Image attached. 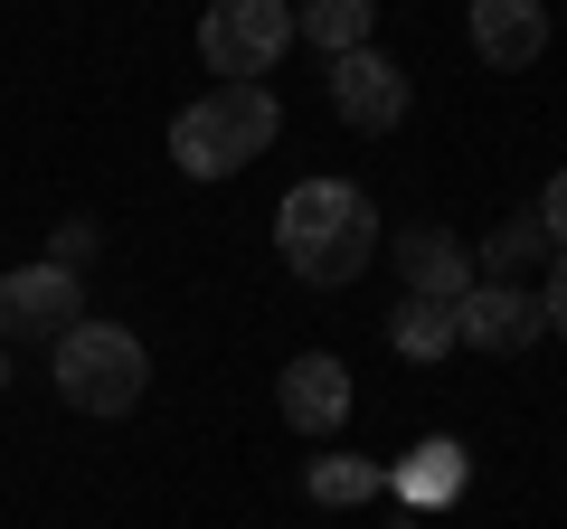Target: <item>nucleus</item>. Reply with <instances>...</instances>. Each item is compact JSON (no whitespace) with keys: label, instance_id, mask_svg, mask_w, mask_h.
I'll return each mask as SVG.
<instances>
[{"label":"nucleus","instance_id":"obj_6","mask_svg":"<svg viewBox=\"0 0 567 529\" xmlns=\"http://www.w3.org/2000/svg\"><path fill=\"white\" fill-rule=\"evenodd\" d=\"M454 341H473V350H502V360H520L529 341H548V303H539L529 284L473 274V293L454 303Z\"/></svg>","mask_w":567,"mask_h":529},{"label":"nucleus","instance_id":"obj_8","mask_svg":"<svg viewBox=\"0 0 567 529\" xmlns=\"http://www.w3.org/2000/svg\"><path fill=\"white\" fill-rule=\"evenodd\" d=\"M275 407H284V426L293 435H341L350 426V369L331 360V350H303V360H284V378H275Z\"/></svg>","mask_w":567,"mask_h":529},{"label":"nucleus","instance_id":"obj_3","mask_svg":"<svg viewBox=\"0 0 567 529\" xmlns=\"http://www.w3.org/2000/svg\"><path fill=\"white\" fill-rule=\"evenodd\" d=\"M48 378H58V397L76 416H133L142 378H152V350L133 331H114V322H76L58 341V360H48Z\"/></svg>","mask_w":567,"mask_h":529},{"label":"nucleus","instance_id":"obj_9","mask_svg":"<svg viewBox=\"0 0 567 529\" xmlns=\"http://www.w3.org/2000/svg\"><path fill=\"white\" fill-rule=\"evenodd\" d=\"M464 29L492 76H520L548 58V0H464Z\"/></svg>","mask_w":567,"mask_h":529},{"label":"nucleus","instance_id":"obj_12","mask_svg":"<svg viewBox=\"0 0 567 529\" xmlns=\"http://www.w3.org/2000/svg\"><path fill=\"white\" fill-rule=\"evenodd\" d=\"M293 39H312L322 58H350L379 39V0H293Z\"/></svg>","mask_w":567,"mask_h":529},{"label":"nucleus","instance_id":"obj_7","mask_svg":"<svg viewBox=\"0 0 567 529\" xmlns=\"http://www.w3.org/2000/svg\"><path fill=\"white\" fill-rule=\"evenodd\" d=\"M406 104H416V85L398 76V58H379V48L331 58V114H341L350 133H398Z\"/></svg>","mask_w":567,"mask_h":529},{"label":"nucleus","instance_id":"obj_15","mask_svg":"<svg viewBox=\"0 0 567 529\" xmlns=\"http://www.w3.org/2000/svg\"><path fill=\"white\" fill-rule=\"evenodd\" d=\"M539 256H548V227H539V208H520V218H502V227L483 237V274H502V284L520 274V264H539Z\"/></svg>","mask_w":567,"mask_h":529},{"label":"nucleus","instance_id":"obj_4","mask_svg":"<svg viewBox=\"0 0 567 529\" xmlns=\"http://www.w3.org/2000/svg\"><path fill=\"white\" fill-rule=\"evenodd\" d=\"M284 48H293V0H208L199 58L218 85H256Z\"/></svg>","mask_w":567,"mask_h":529},{"label":"nucleus","instance_id":"obj_18","mask_svg":"<svg viewBox=\"0 0 567 529\" xmlns=\"http://www.w3.org/2000/svg\"><path fill=\"white\" fill-rule=\"evenodd\" d=\"M539 303H548V331H558V341H567V256L548 264V293H539Z\"/></svg>","mask_w":567,"mask_h":529},{"label":"nucleus","instance_id":"obj_17","mask_svg":"<svg viewBox=\"0 0 567 529\" xmlns=\"http://www.w3.org/2000/svg\"><path fill=\"white\" fill-rule=\"evenodd\" d=\"M539 227H548V246H558V256H567V170H558V180L539 189Z\"/></svg>","mask_w":567,"mask_h":529},{"label":"nucleus","instance_id":"obj_14","mask_svg":"<svg viewBox=\"0 0 567 529\" xmlns=\"http://www.w3.org/2000/svg\"><path fill=\"white\" fill-rule=\"evenodd\" d=\"M303 491H312L322 510H360V501H379V491H388V473L360 464V454H322V464L303 473Z\"/></svg>","mask_w":567,"mask_h":529},{"label":"nucleus","instance_id":"obj_10","mask_svg":"<svg viewBox=\"0 0 567 529\" xmlns=\"http://www.w3.org/2000/svg\"><path fill=\"white\" fill-rule=\"evenodd\" d=\"M398 274L425 303H464L473 293V246L454 227H398Z\"/></svg>","mask_w":567,"mask_h":529},{"label":"nucleus","instance_id":"obj_5","mask_svg":"<svg viewBox=\"0 0 567 529\" xmlns=\"http://www.w3.org/2000/svg\"><path fill=\"white\" fill-rule=\"evenodd\" d=\"M85 322V274H66V264H10V274H0V341H48L58 350L66 331Z\"/></svg>","mask_w":567,"mask_h":529},{"label":"nucleus","instance_id":"obj_2","mask_svg":"<svg viewBox=\"0 0 567 529\" xmlns=\"http://www.w3.org/2000/svg\"><path fill=\"white\" fill-rule=\"evenodd\" d=\"M275 133H284V114H275L265 85H218V95H199V104L171 114V162H181L189 180H227V170L265 162Z\"/></svg>","mask_w":567,"mask_h":529},{"label":"nucleus","instance_id":"obj_11","mask_svg":"<svg viewBox=\"0 0 567 529\" xmlns=\"http://www.w3.org/2000/svg\"><path fill=\"white\" fill-rule=\"evenodd\" d=\"M464 464H473V454L454 445V435H425V445L406 454L388 483H398V501H406V510H445L454 491H464Z\"/></svg>","mask_w":567,"mask_h":529},{"label":"nucleus","instance_id":"obj_1","mask_svg":"<svg viewBox=\"0 0 567 529\" xmlns=\"http://www.w3.org/2000/svg\"><path fill=\"white\" fill-rule=\"evenodd\" d=\"M275 246L303 284H360L379 256V208L350 180H293L275 208Z\"/></svg>","mask_w":567,"mask_h":529},{"label":"nucleus","instance_id":"obj_13","mask_svg":"<svg viewBox=\"0 0 567 529\" xmlns=\"http://www.w3.org/2000/svg\"><path fill=\"white\" fill-rule=\"evenodd\" d=\"M388 350L398 360H416V369H435V360H454V303H425V293H406L398 312H388Z\"/></svg>","mask_w":567,"mask_h":529},{"label":"nucleus","instance_id":"obj_19","mask_svg":"<svg viewBox=\"0 0 567 529\" xmlns=\"http://www.w3.org/2000/svg\"><path fill=\"white\" fill-rule=\"evenodd\" d=\"M0 387H10V341H0Z\"/></svg>","mask_w":567,"mask_h":529},{"label":"nucleus","instance_id":"obj_16","mask_svg":"<svg viewBox=\"0 0 567 529\" xmlns=\"http://www.w3.org/2000/svg\"><path fill=\"white\" fill-rule=\"evenodd\" d=\"M95 246H104V227H95V218H66L58 237H48V264H66V274H85V264H95Z\"/></svg>","mask_w":567,"mask_h":529}]
</instances>
